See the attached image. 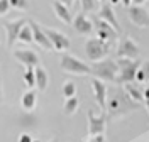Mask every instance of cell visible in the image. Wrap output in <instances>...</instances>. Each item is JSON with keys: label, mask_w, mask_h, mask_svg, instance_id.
Masks as SVG:
<instances>
[{"label": "cell", "mask_w": 149, "mask_h": 142, "mask_svg": "<svg viewBox=\"0 0 149 142\" xmlns=\"http://www.w3.org/2000/svg\"><path fill=\"white\" fill-rule=\"evenodd\" d=\"M107 107L110 108V112H112L113 115L122 114V107H125V108L129 110V105H122V98H120V96H113V98H110Z\"/></svg>", "instance_id": "ffe728a7"}, {"label": "cell", "mask_w": 149, "mask_h": 142, "mask_svg": "<svg viewBox=\"0 0 149 142\" xmlns=\"http://www.w3.org/2000/svg\"><path fill=\"white\" fill-rule=\"evenodd\" d=\"M100 2H102V3H107V0H100Z\"/></svg>", "instance_id": "d590c367"}, {"label": "cell", "mask_w": 149, "mask_h": 142, "mask_svg": "<svg viewBox=\"0 0 149 142\" xmlns=\"http://www.w3.org/2000/svg\"><path fill=\"white\" fill-rule=\"evenodd\" d=\"M53 10H54L56 17L61 20V22H65V24H71V22H73L70 9H68V7H65V5H63L61 2L54 0V2H53Z\"/></svg>", "instance_id": "2e32d148"}, {"label": "cell", "mask_w": 149, "mask_h": 142, "mask_svg": "<svg viewBox=\"0 0 149 142\" xmlns=\"http://www.w3.org/2000/svg\"><path fill=\"white\" fill-rule=\"evenodd\" d=\"M97 19L107 22L117 34H120V26H119L117 15H115V12H113L110 3H102V7H100V10H98V14H97Z\"/></svg>", "instance_id": "30bf717a"}, {"label": "cell", "mask_w": 149, "mask_h": 142, "mask_svg": "<svg viewBox=\"0 0 149 142\" xmlns=\"http://www.w3.org/2000/svg\"><path fill=\"white\" fill-rule=\"evenodd\" d=\"M142 96H144V103H146V108H148V112H149V85L144 88V91H142Z\"/></svg>", "instance_id": "f1b7e54d"}, {"label": "cell", "mask_w": 149, "mask_h": 142, "mask_svg": "<svg viewBox=\"0 0 149 142\" xmlns=\"http://www.w3.org/2000/svg\"><path fill=\"white\" fill-rule=\"evenodd\" d=\"M112 51V42H105V41H100V39H88L85 42V53L90 61L93 63H98L105 59L107 54H110Z\"/></svg>", "instance_id": "7a4b0ae2"}, {"label": "cell", "mask_w": 149, "mask_h": 142, "mask_svg": "<svg viewBox=\"0 0 149 142\" xmlns=\"http://www.w3.org/2000/svg\"><path fill=\"white\" fill-rule=\"evenodd\" d=\"M92 88H93L95 100H97V103L100 105V108H102V112H103L105 107H107V86H105L103 81L97 80V78H93L92 80Z\"/></svg>", "instance_id": "9a60e30c"}, {"label": "cell", "mask_w": 149, "mask_h": 142, "mask_svg": "<svg viewBox=\"0 0 149 142\" xmlns=\"http://www.w3.org/2000/svg\"><path fill=\"white\" fill-rule=\"evenodd\" d=\"M127 17L136 27H149V10L142 5H130L127 9Z\"/></svg>", "instance_id": "52a82bcc"}, {"label": "cell", "mask_w": 149, "mask_h": 142, "mask_svg": "<svg viewBox=\"0 0 149 142\" xmlns=\"http://www.w3.org/2000/svg\"><path fill=\"white\" fill-rule=\"evenodd\" d=\"M148 10H149V9H148Z\"/></svg>", "instance_id": "f35d334b"}, {"label": "cell", "mask_w": 149, "mask_h": 142, "mask_svg": "<svg viewBox=\"0 0 149 142\" xmlns=\"http://www.w3.org/2000/svg\"><path fill=\"white\" fill-rule=\"evenodd\" d=\"M88 134L90 137H98V135H103L105 134V129H107V114L102 112L100 115H95L93 112L88 110Z\"/></svg>", "instance_id": "8992f818"}, {"label": "cell", "mask_w": 149, "mask_h": 142, "mask_svg": "<svg viewBox=\"0 0 149 142\" xmlns=\"http://www.w3.org/2000/svg\"><path fill=\"white\" fill-rule=\"evenodd\" d=\"M78 107H80V100H78V96L66 98V102H65V114H66V115H73V114H76Z\"/></svg>", "instance_id": "44dd1931"}, {"label": "cell", "mask_w": 149, "mask_h": 142, "mask_svg": "<svg viewBox=\"0 0 149 142\" xmlns=\"http://www.w3.org/2000/svg\"><path fill=\"white\" fill-rule=\"evenodd\" d=\"M117 59H132L136 61L139 56V46L134 42V39L129 36H124L117 46Z\"/></svg>", "instance_id": "5b68a950"}, {"label": "cell", "mask_w": 149, "mask_h": 142, "mask_svg": "<svg viewBox=\"0 0 149 142\" xmlns=\"http://www.w3.org/2000/svg\"><path fill=\"white\" fill-rule=\"evenodd\" d=\"M59 66L63 71L71 73V75H90L92 73V68L86 63H83L81 59L71 56V54H63L61 61H59Z\"/></svg>", "instance_id": "277c9868"}, {"label": "cell", "mask_w": 149, "mask_h": 142, "mask_svg": "<svg viewBox=\"0 0 149 142\" xmlns=\"http://www.w3.org/2000/svg\"><path fill=\"white\" fill-rule=\"evenodd\" d=\"M34 75H36V86L39 91H44L47 88V83H49V75H47V71L44 68L37 66L34 69Z\"/></svg>", "instance_id": "ac0fdd59"}, {"label": "cell", "mask_w": 149, "mask_h": 142, "mask_svg": "<svg viewBox=\"0 0 149 142\" xmlns=\"http://www.w3.org/2000/svg\"><path fill=\"white\" fill-rule=\"evenodd\" d=\"M10 2V9H17V10H26L27 9V0H9Z\"/></svg>", "instance_id": "4316f807"}, {"label": "cell", "mask_w": 149, "mask_h": 142, "mask_svg": "<svg viewBox=\"0 0 149 142\" xmlns=\"http://www.w3.org/2000/svg\"><path fill=\"white\" fill-rule=\"evenodd\" d=\"M93 27H95V32H97V39H100V41L112 42L113 39L117 37V32H115L107 22H103V20H100V19H95Z\"/></svg>", "instance_id": "7c38bea8"}, {"label": "cell", "mask_w": 149, "mask_h": 142, "mask_svg": "<svg viewBox=\"0 0 149 142\" xmlns=\"http://www.w3.org/2000/svg\"><path fill=\"white\" fill-rule=\"evenodd\" d=\"M32 142H41V141H32Z\"/></svg>", "instance_id": "74e56055"}, {"label": "cell", "mask_w": 149, "mask_h": 142, "mask_svg": "<svg viewBox=\"0 0 149 142\" xmlns=\"http://www.w3.org/2000/svg\"><path fill=\"white\" fill-rule=\"evenodd\" d=\"M44 34H46V37L49 39V42H51V46L53 49L56 51H68L70 49V37L63 34V32H59V30H54V29H49V27H44Z\"/></svg>", "instance_id": "ba28073f"}, {"label": "cell", "mask_w": 149, "mask_h": 142, "mask_svg": "<svg viewBox=\"0 0 149 142\" xmlns=\"http://www.w3.org/2000/svg\"><path fill=\"white\" fill-rule=\"evenodd\" d=\"M20 105H22V108H24L26 112L34 110L36 105H37V93L34 90H27L26 93L22 95V98H20Z\"/></svg>", "instance_id": "e0dca14e"}, {"label": "cell", "mask_w": 149, "mask_h": 142, "mask_svg": "<svg viewBox=\"0 0 149 142\" xmlns=\"http://www.w3.org/2000/svg\"><path fill=\"white\" fill-rule=\"evenodd\" d=\"M24 83H26V86H29L31 90L36 86V75H34V68H26V71H24Z\"/></svg>", "instance_id": "cb8c5ba5"}, {"label": "cell", "mask_w": 149, "mask_h": 142, "mask_svg": "<svg viewBox=\"0 0 149 142\" xmlns=\"http://www.w3.org/2000/svg\"><path fill=\"white\" fill-rule=\"evenodd\" d=\"M3 100V91H2V81H0V102Z\"/></svg>", "instance_id": "836d02e7"}, {"label": "cell", "mask_w": 149, "mask_h": 142, "mask_svg": "<svg viewBox=\"0 0 149 142\" xmlns=\"http://www.w3.org/2000/svg\"><path fill=\"white\" fill-rule=\"evenodd\" d=\"M119 2H120V0H110V3H112V5H115V3H119Z\"/></svg>", "instance_id": "e575fe53"}, {"label": "cell", "mask_w": 149, "mask_h": 142, "mask_svg": "<svg viewBox=\"0 0 149 142\" xmlns=\"http://www.w3.org/2000/svg\"><path fill=\"white\" fill-rule=\"evenodd\" d=\"M14 57L19 63H22L26 68H37L39 63H41L37 53L31 51V49H17V51H14Z\"/></svg>", "instance_id": "8fae6325"}, {"label": "cell", "mask_w": 149, "mask_h": 142, "mask_svg": "<svg viewBox=\"0 0 149 142\" xmlns=\"http://www.w3.org/2000/svg\"><path fill=\"white\" fill-rule=\"evenodd\" d=\"M10 10V2L9 0H0V17H3Z\"/></svg>", "instance_id": "83f0119b"}, {"label": "cell", "mask_w": 149, "mask_h": 142, "mask_svg": "<svg viewBox=\"0 0 149 142\" xmlns=\"http://www.w3.org/2000/svg\"><path fill=\"white\" fill-rule=\"evenodd\" d=\"M17 41L24 42V44H31V42H34V39H32V30H31V27H29V20H27V24L22 27V30H20V34H19Z\"/></svg>", "instance_id": "603a6c76"}, {"label": "cell", "mask_w": 149, "mask_h": 142, "mask_svg": "<svg viewBox=\"0 0 149 142\" xmlns=\"http://www.w3.org/2000/svg\"><path fill=\"white\" fill-rule=\"evenodd\" d=\"M19 142H32V139H31L29 134H22V135L19 137Z\"/></svg>", "instance_id": "f546056e"}, {"label": "cell", "mask_w": 149, "mask_h": 142, "mask_svg": "<svg viewBox=\"0 0 149 142\" xmlns=\"http://www.w3.org/2000/svg\"><path fill=\"white\" fill-rule=\"evenodd\" d=\"M124 90H125V95L129 96L132 102H144L142 91H141L139 88H136L132 83H130V85H124Z\"/></svg>", "instance_id": "d6986e66"}, {"label": "cell", "mask_w": 149, "mask_h": 142, "mask_svg": "<svg viewBox=\"0 0 149 142\" xmlns=\"http://www.w3.org/2000/svg\"><path fill=\"white\" fill-rule=\"evenodd\" d=\"M122 3H124V5H125V7H127V9H129L130 5H132V0H120Z\"/></svg>", "instance_id": "1f68e13d"}, {"label": "cell", "mask_w": 149, "mask_h": 142, "mask_svg": "<svg viewBox=\"0 0 149 142\" xmlns=\"http://www.w3.org/2000/svg\"><path fill=\"white\" fill-rule=\"evenodd\" d=\"M27 24V19H15V20H5L3 22V29H5V34H7V46L12 47L17 41L19 34L22 27Z\"/></svg>", "instance_id": "9c48e42d"}, {"label": "cell", "mask_w": 149, "mask_h": 142, "mask_svg": "<svg viewBox=\"0 0 149 142\" xmlns=\"http://www.w3.org/2000/svg\"><path fill=\"white\" fill-rule=\"evenodd\" d=\"M146 0H132V5H142Z\"/></svg>", "instance_id": "d6a6232c"}, {"label": "cell", "mask_w": 149, "mask_h": 142, "mask_svg": "<svg viewBox=\"0 0 149 142\" xmlns=\"http://www.w3.org/2000/svg\"><path fill=\"white\" fill-rule=\"evenodd\" d=\"M49 142H58V141H56V139H53V141H49Z\"/></svg>", "instance_id": "8d00e7d4"}, {"label": "cell", "mask_w": 149, "mask_h": 142, "mask_svg": "<svg viewBox=\"0 0 149 142\" xmlns=\"http://www.w3.org/2000/svg\"><path fill=\"white\" fill-rule=\"evenodd\" d=\"M117 73H119V68H117V61H113V59H102V61L92 64V75L97 80L115 81Z\"/></svg>", "instance_id": "6da1fadb"}, {"label": "cell", "mask_w": 149, "mask_h": 142, "mask_svg": "<svg viewBox=\"0 0 149 142\" xmlns=\"http://www.w3.org/2000/svg\"><path fill=\"white\" fill-rule=\"evenodd\" d=\"M80 3H81V10L83 12L97 10V0H80Z\"/></svg>", "instance_id": "484cf974"}, {"label": "cell", "mask_w": 149, "mask_h": 142, "mask_svg": "<svg viewBox=\"0 0 149 142\" xmlns=\"http://www.w3.org/2000/svg\"><path fill=\"white\" fill-rule=\"evenodd\" d=\"M63 95L66 98H71V96H76V85L73 81H66L63 85Z\"/></svg>", "instance_id": "d4e9b609"}, {"label": "cell", "mask_w": 149, "mask_h": 142, "mask_svg": "<svg viewBox=\"0 0 149 142\" xmlns=\"http://www.w3.org/2000/svg\"><path fill=\"white\" fill-rule=\"evenodd\" d=\"M139 61H132V59H117V68H119V73L115 81L122 83V85H130L134 80H136V73L139 69Z\"/></svg>", "instance_id": "3957f363"}, {"label": "cell", "mask_w": 149, "mask_h": 142, "mask_svg": "<svg viewBox=\"0 0 149 142\" xmlns=\"http://www.w3.org/2000/svg\"><path fill=\"white\" fill-rule=\"evenodd\" d=\"M29 27H31V30H32V39H34L36 44H39V46L42 47V49H46V51H51V49H53L51 42H49V39L46 37V34H44L42 27H41L37 22L29 20Z\"/></svg>", "instance_id": "4fadbf2b"}, {"label": "cell", "mask_w": 149, "mask_h": 142, "mask_svg": "<svg viewBox=\"0 0 149 142\" xmlns=\"http://www.w3.org/2000/svg\"><path fill=\"white\" fill-rule=\"evenodd\" d=\"M58 2H61V3H63V5H65V7H70V5H71V3H73L74 0H58Z\"/></svg>", "instance_id": "4dcf8cb0"}, {"label": "cell", "mask_w": 149, "mask_h": 142, "mask_svg": "<svg viewBox=\"0 0 149 142\" xmlns=\"http://www.w3.org/2000/svg\"><path fill=\"white\" fill-rule=\"evenodd\" d=\"M71 26H73V29L78 32V34H81V36H88L93 29H95L93 27V22L88 19L85 14H78V15L73 19Z\"/></svg>", "instance_id": "5bb4252c"}, {"label": "cell", "mask_w": 149, "mask_h": 142, "mask_svg": "<svg viewBox=\"0 0 149 142\" xmlns=\"http://www.w3.org/2000/svg\"><path fill=\"white\" fill-rule=\"evenodd\" d=\"M136 80H137L139 83L149 81V59H148V61H144V63L139 66L137 73H136Z\"/></svg>", "instance_id": "7402d4cb"}]
</instances>
